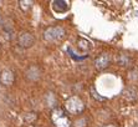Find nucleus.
Here are the masks:
<instances>
[{
	"mask_svg": "<svg viewBox=\"0 0 138 127\" xmlns=\"http://www.w3.org/2000/svg\"><path fill=\"white\" fill-rule=\"evenodd\" d=\"M51 121L55 127H70L71 120L62 109H54L51 112Z\"/></svg>",
	"mask_w": 138,
	"mask_h": 127,
	"instance_id": "nucleus-1",
	"label": "nucleus"
},
{
	"mask_svg": "<svg viewBox=\"0 0 138 127\" xmlns=\"http://www.w3.org/2000/svg\"><path fill=\"white\" fill-rule=\"evenodd\" d=\"M66 35V31L61 26H51L49 29L45 30L44 33V39L46 41H50V42H55V41H60L62 40Z\"/></svg>",
	"mask_w": 138,
	"mask_h": 127,
	"instance_id": "nucleus-2",
	"label": "nucleus"
},
{
	"mask_svg": "<svg viewBox=\"0 0 138 127\" xmlns=\"http://www.w3.org/2000/svg\"><path fill=\"white\" fill-rule=\"evenodd\" d=\"M65 109L71 115H78V113H81L82 111L85 110V105H83V102H82V100L80 97L72 96V97H70L66 101Z\"/></svg>",
	"mask_w": 138,
	"mask_h": 127,
	"instance_id": "nucleus-3",
	"label": "nucleus"
},
{
	"mask_svg": "<svg viewBox=\"0 0 138 127\" xmlns=\"http://www.w3.org/2000/svg\"><path fill=\"white\" fill-rule=\"evenodd\" d=\"M17 41H19V45H20L21 47L28 49V47H31L32 45H34L35 39L30 33H21V34L19 35Z\"/></svg>",
	"mask_w": 138,
	"mask_h": 127,
	"instance_id": "nucleus-4",
	"label": "nucleus"
},
{
	"mask_svg": "<svg viewBox=\"0 0 138 127\" xmlns=\"http://www.w3.org/2000/svg\"><path fill=\"white\" fill-rule=\"evenodd\" d=\"M14 80H15V76H14V72L11 70H3L0 72V82L5 86H10L14 84Z\"/></svg>",
	"mask_w": 138,
	"mask_h": 127,
	"instance_id": "nucleus-5",
	"label": "nucleus"
},
{
	"mask_svg": "<svg viewBox=\"0 0 138 127\" xmlns=\"http://www.w3.org/2000/svg\"><path fill=\"white\" fill-rule=\"evenodd\" d=\"M109 62H111V58H109L108 54H101V55L95 60V66H96V69H98V70H103L108 66Z\"/></svg>",
	"mask_w": 138,
	"mask_h": 127,
	"instance_id": "nucleus-6",
	"label": "nucleus"
},
{
	"mask_svg": "<svg viewBox=\"0 0 138 127\" xmlns=\"http://www.w3.org/2000/svg\"><path fill=\"white\" fill-rule=\"evenodd\" d=\"M52 8L55 11L63 12L69 9V4H67V1H63V0H55L52 3Z\"/></svg>",
	"mask_w": 138,
	"mask_h": 127,
	"instance_id": "nucleus-7",
	"label": "nucleus"
},
{
	"mask_svg": "<svg viewBox=\"0 0 138 127\" xmlns=\"http://www.w3.org/2000/svg\"><path fill=\"white\" fill-rule=\"evenodd\" d=\"M123 96H124L128 101H134V100H137V97H138V92H137V90H134V88L131 87V88L124 90Z\"/></svg>",
	"mask_w": 138,
	"mask_h": 127,
	"instance_id": "nucleus-8",
	"label": "nucleus"
},
{
	"mask_svg": "<svg viewBox=\"0 0 138 127\" xmlns=\"http://www.w3.org/2000/svg\"><path fill=\"white\" fill-rule=\"evenodd\" d=\"M26 75H28V77H29L30 80H37V79L40 77V70L37 69L36 66H31V67L28 70Z\"/></svg>",
	"mask_w": 138,
	"mask_h": 127,
	"instance_id": "nucleus-9",
	"label": "nucleus"
},
{
	"mask_svg": "<svg viewBox=\"0 0 138 127\" xmlns=\"http://www.w3.org/2000/svg\"><path fill=\"white\" fill-rule=\"evenodd\" d=\"M77 45H78V47H80L82 51H88V50L91 49V42L87 41L86 39H78Z\"/></svg>",
	"mask_w": 138,
	"mask_h": 127,
	"instance_id": "nucleus-10",
	"label": "nucleus"
},
{
	"mask_svg": "<svg viewBox=\"0 0 138 127\" xmlns=\"http://www.w3.org/2000/svg\"><path fill=\"white\" fill-rule=\"evenodd\" d=\"M117 62L120 63L121 66H128V63H129V59L124 56V55H120L118 58H117Z\"/></svg>",
	"mask_w": 138,
	"mask_h": 127,
	"instance_id": "nucleus-11",
	"label": "nucleus"
},
{
	"mask_svg": "<svg viewBox=\"0 0 138 127\" xmlns=\"http://www.w3.org/2000/svg\"><path fill=\"white\" fill-rule=\"evenodd\" d=\"M67 51H69V54H70V56H71V58L75 59V60H78V61H80V60H85V59L87 58V55H85V56H76V54H74V51H72V49H71V47L67 49Z\"/></svg>",
	"mask_w": 138,
	"mask_h": 127,
	"instance_id": "nucleus-12",
	"label": "nucleus"
},
{
	"mask_svg": "<svg viewBox=\"0 0 138 127\" xmlns=\"http://www.w3.org/2000/svg\"><path fill=\"white\" fill-rule=\"evenodd\" d=\"M19 4H20V8H21L23 10H25V11H26V10L29 9L30 6H31L32 1H23V0H21V1H20Z\"/></svg>",
	"mask_w": 138,
	"mask_h": 127,
	"instance_id": "nucleus-13",
	"label": "nucleus"
},
{
	"mask_svg": "<svg viewBox=\"0 0 138 127\" xmlns=\"http://www.w3.org/2000/svg\"><path fill=\"white\" fill-rule=\"evenodd\" d=\"M91 93H92V97L93 98H96V100H98V101H103L104 100V97H102V96H100L97 92H96V90L92 87L91 88Z\"/></svg>",
	"mask_w": 138,
	"mask_h": 127,
	"instance_id": "nucleus-14",
	"label": "nucleus"
},
{
	"mask_svg": "<svg viewBox=\"0 0 138 127\" xmlns=\"http://www.w3.org/2000/svg\"><path fill=\"white\" fill-rule=\"evenodd\" d=\"M35 118H36V113H28L26 117H25V120L28 122H32Z\"/></svg>",
	"mask_w": 138,
	"mask_h": 127,
	"instance_id": "nucleus-15",
	"label": "nucleus"
},
{
	"mask_svg": "<svg viewBox=\"0 0 138 127\" xmlns=\"http://www.w3.org/2000/svg\"><path fill=\"white\" fill-rule=\"evenodd\" d=\"M86 120L85 118H82V120H80V121H76L75 122V127H85L86 125Z\"/></svg>",
	"mask_w": 138,
	"mask_h": 127,
	"instance_id": "nucleus-16",
	"label": "nucleus"
},
{
	"mask_svg": "<svg viewBox=\"0 0 138 127\" xmlns=\"http://www.w3.org/2000/svg\"><path fill=\"white\" fill-rule=\"evenodd\" d=\"M103 127H115V126H112V125H107V126H103Z\"/></svg>",
	"mask_w": 138,
	"mask_h": 127,
	"instance_id": "nucleus-17",
	"label": "nucleus"
},
{
	"mask_svg": "<svg viewBox=\"0 0 138 127\" xmlns=\"http://www.w3.org/2000/svg\"><path fill=\"white\" fill-rule=\"evenodd\" d=\"M133 127H138V126H137V125H134V126H133Z\"/></svg>",
	"mask_w": 138,
	"mask_h": 127,
	"instance_id": "nucleus-18",
	"label": "nucleus"
}]
</instances>
